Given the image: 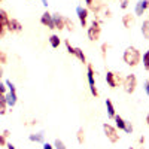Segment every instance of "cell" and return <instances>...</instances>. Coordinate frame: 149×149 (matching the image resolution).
I'll list each match as a JSON object with an SVG mask.
<instances>
[{
	"label": "cell",
	"mask_w": 149,
	"mask_h": 149,
	"mask_svg": "<svg viewBox=\"0 0 149 149\" xmlns=\"http://www.w3.org/2000/svg\"><path fill=\"white\" fill-rule=\"evenodd\" d=\"M124 61H125L128 66H131V67L137 66L140 63V52H139V49H136L133 46L127 48L125 52H124Z\"/></svg>",
	"instance_id": "cell-1"
},
{
	"label": "cell",
	"mask_w": 149,
	"mask_h": 149,
	"mask_svg": "<svg viewBox=\"0 0 149 149\" xmlns=\"http://www.w3.org/2000/svg\"><path fill=\"white\" fill-rule=\"evenodd\" d=\"M100 33H102V27H100V22H98L97 19H94L91 22V26L88 29V37H90V40H97L98 37H100Z\"/></svg>",
	"instance_id": "cell-2"
},
{
	"label": "cell",
	"mask_w": 149,
	"mask_h": 149,
	"mask_svg": "<svg viewBox=\"0 0 149 149\" xmlns=\"http://www.w3.org/2000/svg\"><path fill=\"white\" fill-rule=\"evenodd\" d=\"M103 130H104V134H106V137L112 142V143H116L118 140H119V134H118V131L112 127V125H109V124L106 122V124H103Z\"/></svg>",
	"instance_id": "cell-3"
},
{
	"label": "cell",
	"mask_w": 149,
	"mask_h": 149,
	"mask_svg": "<svg viewBox=\"0 0 149 149\" xmlns=\"http://www.w3.org/2000/svg\"><path fill=\"white\" fill-rule=\"evenodd\" d=\"M136 86H137V79H136V76L134 74H128L125 78V81H124V90L128 94H131V93H134Z\"/></svg>",
	"instance_id": "cell-4"
},
{
	"label": "cell",
	"mask_w": 149,
	"mask_h": 149,
	"mask_svg": "<svg viewBox=\"0 0 149 149\" xmlns=\"http://www.w3.org/2000/svg\"><path fill=\"white\" fill-rule=\"evenodd\" d=\"M106 81L110 85V88H116V86L121 84V76H119V74H116V73H113V72H107Z\"/></svg>",
	"instance_id": "cell-5"
},
{
	"label": "cell",
	"mask_w": 149,
	"mask_h": 149,
	"mask_svg": "<svg viewBox=\"0 0 149 149\" xmlns=\"http://www.w3.org/2000/svg\"><path fill=\"white\" fill-rule=\"evenodd\" d=\"M88 82H90V90H91V94L94 97L98 95V91L95 88V81H94V70H93V66L88 64Z\"/></svg>",
	"instance_id": "cell-6"
},
{
	"label": "cell",
	"mask_w": 149,
	"mask_h": 149,
	"mask_svg": "<svg viewBox=\"0 0 149 149\" xmlns=\"http://www.w3.org/2000/svg\"><path fill=\"white\" fill-rule=\"evenodd\" d=\"M76 14L79 17V21H81V26L82 27H86V18H88V9H85L82 6H78L76 8Z\"/></svg>",
	"instance_id": "cell-7"
},
{
	"label": "cell",
	"mask_w": 149,
	"mask_h": 149,
	"mask_svg": "<svg viewBox=\"0 0 149 149\" xmlns=\"http://www.w3.org/2000/svg\"><path fill=\"white\" fill-rule=\"evenodd\" d=\"M8 29L12 33H19L22 30V26H21V22L17 21V19H9L8 21Z\"/></svg>",
	"instance_id": "cell-8"
},
{
	"label": "cell",
	"mask_w": 149,
	"mask_h": 149,
	"mask_svg": "<svg viewBox=\"0 0 149 149\" xmlns=\"http://www.w3.org/2000/svg\"><path fill=\"white\" fill-rule=\"evenodd\" d=\"M40 22L43 24V26H46L48 29H55V27H54V21H52V15L49 14V12H45V14L42 15Z\"/></svg>",
	"instance_id": "cell-9"
},
{
	"label": "cell",
	"mask_w": 149,
	"mask_h": 149,
	"mask_svg": "<svg viewBox=\"0 0 149 149\" xmlns=\"http://www.w3.org/2000/svg\"><path fill=\"white\" fill-rule=\"evenodd\" d=\"M52 21H54V27L58 30H63L64 29V18L61 17L60 14H54L52 15Z\"/></svg>",
	"instance_id": "cell-10"
},
{
	"label": "cell",
	"mask_w": 149,
	"mask_h": 149,
	"mask_svg": "<svg viewBox=\"0 0 149 149\" xmlns=\"http://www.w3.org/2000/svg\"><path fill=\"white\" fill-rule=\"evenodd\" d=\"M148 6H149V0H140L136 5V15H143V12L148 9Z\"/></svg>",
	"instance_id": "cell-11"
},
{
	"label": "cell",
	"mask_w": 149,
	"mask_h": 149,
	"mask_svg": "<svg viewBox=\"0 0 149 149\" xmlns=\"http://www.w3.org/2000/svg\"><path fill=\"white\" fill-rule=\"evenodd\" d=\"M122 22H124V26H125L127 29H130L133 24H134V18L131 14H127V15H124L122 17Z\"/></svg>",
	"instance_id": "cell-12"
},
{
	"label": "cell",
	"mask_w": 149,
	"mask_h": 149,
	"mask_svg": "<svg viewBox=\"0 0 149 149\" xmlns=\"http://www.w3.org/2000/svg\"><path fill=\"white\" fill-rule=\"evenodd\" d=\"M106 109H107V116L109 118H115V107H113V103H112L109 98L106 100Z\"/></svg>",
	"instance_id": "cell-13"
},
{
	"label": "cell",
	"mask_w": 149,
	"mask_h": 149,
	"mask_svg": "<svg viewBox=\"0 0 149 149\" xmlns=\"http://www.w3.org/2000/svg\"><path fill=\"white\" fill-rule=\"evenodd\" d=\"M6 104H9V106H12V107L17 104V94H15V93H9V94L6 95Z\"/></svg>",
	"instance_id": "cell-14"
},
{
	"label": "cell",
	"mask_w": 149,
	"mask_h": 149,
	"mask_svg": "<svg viewBox=\"0 0 149 149\" xmlns=\"http://www.w3.org/2000/svg\"><path fill=\"white\" fill-rule=\"evenodd\" d=\"M115 122H116V127L119 128V130H125V125H127V121H124L119 115H115Z\"/></svg>",
	"instance_id": "cell-15"
},
{
	"label": "cell",
	"mask_w": 149,
	"mask_h": 149,
	"mask_svg": "<svg viewBox=\"0 0 149 149\" xmlns=\"http://www.w3.org/2000/svg\"><path fill=\"white\" fill-rule=\"evenodd\" d=\"M6 113V97L5 94H0V115Z\"/></svg>",
	"instance_id": "cell-16"
},
{
	"label": "cell",
	"mask_w": 149,
	"mask_h": 149,
	"mask_svg": "<svg viewBox=\"0 0 149 149\" xmlns=\"http://www.w3.org/2000/svg\"><path fill=\"white\" fill-rule=\"evenodd\" d=\"M31 142H43L45 140V134L43 133H37V134H30V137H29Z\"/></svg>",
	"instance_id": "cell-17"
},
{
	"label": "cell",
	"mask_w": 149,
	"mask_h": 149,
	"mask_svg": "<svg viewBox=\"0 0 149 149\" xmlns=\"http://www.w3.org/2000/svg\"><path fill=\"white\" fill-rule=\"evenodd\" d=\"M49 43H51L52 48H58L60 43H61V40H60V37H58L57 34H52L51 37H49Z\"/></svg>",
	"instance_id": "cell-18"
},
{
	"label": "cell",
	"mask_w": 149,
	"mask_h": 149,
	"mask_svg": "<svg viewBox=\"0 0 149 149\" xmlns=\"http://www.w3.org/2000/svg\"><path fill=\"white\" fill-rule=\"evenodd\" d=\"M73 55H76L82 61V63H86V57H85V54H84V51H82L81 48H74V54Z\"/></svg>",
	"instance_id": "cell-19"
},
{
	"label": "cell",
	"mask_w": 149,
	"mask_h": 149,
	"mask_svg": "<svg viewBox=\"0 0 149 149\" xmlns=\"http://www.w3.org/2000/svg\"><path fill=\"white\" fill-rule=\"evenodd\" d=\"M8 21H9L8 14H6L3 9H0V24H3V26H8Z\"/></svg>",
	"instance_id": "cell-20"
},
{
	"label": "cell",
	"mask_w": 149,
	"mask_h": 149,
	"mask_svg": "<svg viewBox=\"0 0 149 149\" xmlns=\"http://www.w3.org/2000/svg\"><path fill=\"white\" fill-rule=\"evenodd\" d=\"M142 33L146 39H149V21H145L143 26H142Z\"/></svg>",
	"instance_id": "cell-21"
},
{
	"label": "cell",
	"mask_w": 149,
	"mask_h": 149,
	"mask_svg": "<svg viewBox=\"0 0 149 149\" xmlns=\"http://www.w3.org/2000/svg\"><path fill=\"white\" fill-rule=\"evenodd\" d=\"M143 66L146 70H149V51H146L143 55Z\"/></svg>",
	"instance_id": "cell-22"
},
{
	"label": "cell",
	"mask_w": 149,
	"mask_h": 149,
	"mask_svg": "<svg viewBox=\"0 0 149 149\" xmlns=\"http://www.w3.org/2000/svg\"><path fill=\"white\" fill-rule=\"evenodd\" d=\"M90 8H91L94 12H98V10L102 9V3H100V2H93V3L90 5Z\"/></svg>",
	"instance_id": "cell-23"
},
{
	"label": "cell",
	"mask_w": 149,
	"mask_h": 149,
	"mask_svg": "<svg viewBox=\"0 0 149 149\" xmlns=\"http://www.w3.org/2000/svg\"><path fill=\"white\" fill-rule=\"evenodd\" d=\"M76 136H78V142H79V143H84V142H85V134H84V130H82V128L78 130V134H76Z\"/></svg>",
	"instance_id": "cell-24"
},
{
	"label": "cell",
	"mask_w": 149,
	"mask_h": 149,
	"mask_svg": "<svg viewBox=\"0 0 149 149\" xmlns=\"http://www.w3.org/2000/svg\"><path fill=\"white\" fill-rule=\"evenodd\" d=\"M64 27H67L70 31H73V29H74V24L69 19V18H64Z\"/></svg>",
	"instance_id": "cell-25"
},
{
	"label": "cell",
	"mask_w": 149,
	"mask_h": 149,
	"mask_svg": "<svg viewBox=\"0 0 149 149\" xmlns=\"http://www.w3.org/2000/svg\"><path fill=\"white\" fill-rule=\"evenodd\" d=\"M8 63V55L5 51H0V64H5Z\"/></svg>",
	"instance_id": "cell-26"
},
{
	"label": "cell",
	"mask_w": 149,
	"mask_h": 149,
	"mask_svg": "<svg viewBox=\"0 0 149 149\" xmlns=\"http://www.w3.org/2000/svg\"><path fill=\"white\" fill-rule=\"evenodd\" d=\"M6 86H9V93H15V94H17V88H15V85L12 84L10 81H6Z\"/></svg>",
	"instance_id": "cell-27"
},
{
	"label": "cell",
	"mask_w": 149,
	"mask_h": 149,
	"mask_svg": "<svg viewBox=\"0 0 149 149\" xmlns=\"http://www.w3.org/2000/svg\"><path fill=\"white\" fill-rule=\"evenodd\" d=\"M54 145H55V149H66V146H64V143H63V142H61L60 139H57Z\"/></svg>",
	"instance_id": "cell-28"
},
{
	"label": "cell",
	"mask_w": 149,
	"mask_h": 149,
	"mask_svg": "<svg viewBox=\"0 0 149 149\" xmlns=\"http://www.w3.org/2000/svg\"><path fill=\"white\" fill-rule=\"evenodd\" d=\"M66 46H67V51H69V54H74V48L70 45V42H69V40H66Z\"/></svg>",
	"instance_id": "cell-29"
},
{
	"label": "cell",
	"mask_w": 149,
	"mask_h": 149,
	"mask_svg": "<svg viewBox=\"0 0 149 149\" xmlns=\"http://www.w3.org/2000/svg\"><path fill=\"white\" fill-rule=\"evenodd\" d=\"M124 131H127L128 134H131L133 133V125H131V122H127V125H125V130Z\"/></svg>",
	"instance_id": "cell-30"
},
{
	"label": "cell",
	"mask_w": 149,
	"mask_h": 149,
	"mask_svg": "<svg viewBox=\"0 0 149 149\" xmlns=\"http://www.w3.org/2000/svg\"><path fill=\"white\" fill-rule=\"evenodd\" d=\"M119 3H121V8L122 9H125L128 6V0H119Z\"/></svg>",
	"instance_id": "cell-31"
},
{
	"label": "cell",
	"mask_w": 149,
	"mask_h": 149,
	"mask_svg": "<svg viewBox=\"0 0 149 149\" xmlns=\"http://www.w3.org/2000/svg\"><path fill=\"white\" fill-rule=\"evenodd\" d=\"M5 145H6V137L2 134V136H0V146H5Z\"/></svg>",
	"instance_id": "cell-32"
},
{
	"label": "cell",
	"mask_w": 149,
	"mask_h": 149,
	"mask_svg": "<svg viewBox=\"0 0 149 149\" xmlns=\"http://www.w3.org/2000/svg\"><path fill=\"white\" fill-rule=\"evenodd\" d=\"M107 48H109V46H107L106 43H104V45L102 46V55H103V58L106 57V49H107Z\"/></svg>",
	"instance_id": "cell-33"
},
{
	"label": "cell",
	"mask_w": 149,
	"mask_h": 149,
	"mask_svg": "<svg viewBox=\"0 0 149 149\" xmlns=\"http://www.w3.org/2000/svg\"><path fill=\"white\" fill-rule=\"evenodd\" d=\"M5 91H6V86L0 82V94H5Z\"/></svg>",
	"instance_id": "cell-34"
},
{
	"label": "cell",
	"mask_w": 149,
	"mask_h": 149,
	"mask_svg": "<svg viewBox=\"0 0 149 149\" xmlns=\"http://www.w3.org/2000/svg\"><path fill=\"white\" fill-rule=\"evenodd\" d=\"M145 91H146V94L149 95V81L145 82Z\"/></svg>",
	"instance_id": "cell-35"
},
{
	"label": "cell",
	"mask_w": 149,
	"mask_h": 149,
	"mask_svg": "<svg viewBox=\"0 0 149 149\" xmlns=\"http://www.w3.org/2000/svg\"><path fill=\"white\" fill-rule=\"evenodd\" d=\"M3 34H5V26L0 24V36H3Z\"/></svg>",
	"instance_id": "cell-36"
},
{
	"label": "cell",
	"mask_w": 149,
	"mask_h": 149,
	"mask_svg": "<svg viewBox=\"0 0 149 149\" xmlns=\"http://www.w3.org/2000/svg\"><path fill=\"white\" fill-rule=\"evenodd\" d=\"M43 149H54V148L49 145V143H43Z\"/></svg>",
	"instance_id": "cell-37"
},
{
	"label": "cell",
	"mask_w": 149,
	"mask_h": 149,
	"mask_svg": "<svg viewBox=\"0 0 149 149\" xmlns=\"http://www.w3.org/2000/svg\"><path fill=\"white\" fill-rule=\"evenodd\" d=\"M3 136H5V137H9V136H10V131H9V130H5V131H3Z\"/></svg>",
	"instance_id": "cell-38"
},
{
	"label": "cell",
	"mask_w": 149,
	"mask_h": 149,
	"mask_svg": "<svg viewBox=\"0 0 149 149\" xmlns=\"http://www.w3.org/2000/svg\"><path fill=\"white\" fill-rule=\"evenodd\" d=\"M93 2H94V0H85V3H86V5H88V6H90V5H91Z\"/></svg>",
	"instance_id": "cell-39"
},
{
	"label": "cell",
	"mask_w": 149,
	"mask_h": 149,
	"mask_svg": "<svg viewBox=\"0 0 149 149\" xmlns=\"http://www.w3.org/2000/svg\"><path fill=\"white\" fill-rule=\"evenodd\" d=\"M8 149H15V146L12 145V143H9V145H8Z\"/></svg>",
	"instance_id": "cell-40"
},
{
	"label": "cell",
	"mask_w": 149,
	"mask_h": 149,
	"mask_svg": "<svg viewBox=\"0 0 149 149\" xmlns=\"http://www.w3.org/2000/svg\"><path fill=\"white\" fill-rule=\"evenodd\" d=\"M42 5L43 6H48V0H42Z\"/></svg>",
	"instance_id": "cell-41"
},
{
	"label": "cell",
	"mask_w": 149,
	"mask_h": 149,
	"mask_svg": "<svg viewBox=\"0 0 149 149\" xmlns=\"http://www.w3.org/2000/svg\"><path fill=\"white\" fill-rule=\"evenodd\" d=\"M3 76V70H2V67H0V78Z\"/></svg>",
	"instance_id": "cell-42"
},
{
	"label": "cell",
	"mask_w": 149,
	"mask_h": 149,
	"mask_svg": "<svg viewBox=\"0 0 149 149\" xmlns=\"http://www.w3.org/2000/svg\"><path fill=\"white\" fill-rule=\"evenodd\" d=\"M146 122H148V125H149V113H148V116H146Z\"/></svg>",
	"instance_id": "cell-43"
},
{
	"label": "cell",
	"mask_w": 149,
	"mask_h": 149,
	"mask_svg": "<svg viewBox=\"0 0 149 149\" xmlns=\"http://www.w3.org/2000/svg\"><path fill=\"white\" fill-rule=\"evenodd\" d=\"M130 149H134V148H130ZM139 149H143V148H139Z\"/></svg>",
	"instance_id": "cell-44"
},
{
	"label": "cell",
	"mask_w": 149,
	"mask_h": 149,
	"mask_svg": "<svg viewBox=\"0 0 149 149\" xmlns=\"http://www.w3.org/2000/svg\"><path fill=\"white\" fill-rule=\"evenodd\" d=\"M0 2H2V0H0Z\"/></svg>",
	"instance_id": "cell-45"
}]
</instances>
